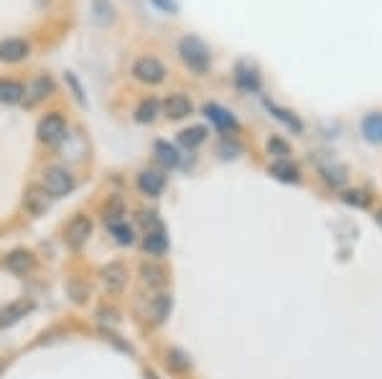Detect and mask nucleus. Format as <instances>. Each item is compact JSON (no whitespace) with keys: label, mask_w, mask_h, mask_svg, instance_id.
<instances>
[{"label":"nucleus","mask_w":382,"mask_h":379,"mask_svg":"<svg viewBox=\"0 0 382 379\" xmlns=\"http://www.w3.org/2000/svg\"><path fill=\"white\" fill-rule=\"evenodd\" d=\"M178 57H181V62H184L189 69L197 71V74H204V71L209 69V49H207V44L197 36H186L178 41Z\"/></svg>","instance_id":"nucleus-1"},{"label":"nucleus","mask_w":382,"mask_h":379,"mask_svg":"<svg viewBox=\"0 0 382 379\" xmlns=\"http://www.w3.org/2000/svg\"><path fill=\"white\" fill-rule=\"evenodd\" d=\"M44 189L51 194V199L66 196L74 191V176L62 165H49L44 171Z\"/></svg>","instance_id":"nucleus-2"},{"label":"nucleus","mask_w":382,"mask_h":379,"mask_svg":"<svg viewBox=\"0 0 382 379\" xmlns=\"http://www.w3.org/2000/svg\"><path fill=\"white\" fill-rule=\"evenodd\" d=\"M133 76L143 84H161L166 79V66L156 57H140L133 64Z\"/></svg>","instance_id":"nucleus-3"},{"label":"nucleus","mask_w":382,"mask_h":379,"mask_svg":"<svg viewBox=\"0 0 382 379\" xmlns=\"http://www.w3.org/2000/svg\"><path fill=\"white\" fill-rule=\"evenodd\" d=\"M36 135L41 143L54 146V143L64 140V135H66V122H64V117L59 112H51L46 117H41V122L36 127Z\"/></svg>","instance_id":"nucleus-4"},{"label":"nucleus","mask_w":382,"mask_h":379,"mask_svg":"<svg viewBox=\"0 0 382 379\" xmlns=\"http://www.w3.org/2000/svg\"><path fill=\"white\" fill-rule=\"evenodd\" d=\"M89 234H92V221H89V216L79 214L66 224V229H64V242H66L69 250H82V247L87 245Z\"/></svg>","instance_id":"nucleus-5"},{"label":"nucleus","mask_w":382,"mask_h":379,"mask_svg":"<svg viewBox=\"0 0 382 379\" xmlns=\"http://www.w3.org/2000/svg\"><path fill=\"white\" fill-rule=\"evenodd\" d=\"M51 206V194L44 189V186H28L23 194V209L31 216H41L46 214Z\"/></svg>","instance_id":"nucleus-6"},{"label":"nucleus","mask_w":382,"mask_h":379,"mask_svg":"<svg viewBox=\"0 0 382 379\" xmlns=\"http://www.w3.org/2000/svg\"><path fill=\"white\" fill-rule=\"evenodd\" d=\"M100 278H102V285H105V291L108 293H120L127 285V270L122 262H110L108 267H102L100 270Z\"/></svg>","instance_id":"nucleus-7"},{"label":"nucleus","mask_w":382,"mask_h":379,"mask_svg":"<svg viewBox=\"0 0 382 379\" xmlns=\"http://www.w3.org/2000/svg\"><path fill=\"white\" fill-rule=\"evenodd\" d=\"M33 308H36V305H33V301H28V298H21V301H13V303H8L6 308L0 310V329L18 323L21 318L28 316Z\"/></svg>","instance_id":"nucleus-8"},{"label":"nucleus","mask_w":382,"mask_h":379,"mask_svg":"<svg viewBox=\"0 0 382 379\" xmlns=\"http://www.w3.org/2000/svg\"><path fill=\"white\" fill-rule=\"evenodd\" d=\"M191 110H194V105H191L189 97L181 95V92L168 95L163 102V112H166V117H171V120H184V117L191 115Z\"/></svg>","instance_id":"nucleus-9"},{"label":"nucleus","mask_w":382,"mask_h":379,"mask_svg":"<svg viewBox=\"0 0 382 379\" xmlns=\"http://www.w3.org/2000/svg\"><path fill=\"white\" fill-rule=\"evenodd\" d=\"M28 44H25L23 38H6V41H0V62H8V64H16V62H23L28 57Z\"/></svg>","instance_id":"nucleus-10"},{"label":"nucleus","mask_w":382,"mask_h":379,"mask_svg":"<svg viewBox=\"0 0 382 379\" xmlns=\"http://www.w3.org/2000/svg\"><path fill=\"white\" fill-rule=\"evenodd\" d=\"M204 115H207L209 122H214L222 133H229V130L235 133L237 130V120L232 117V112H227V110L219 107V105H214V102H207V105H204Z\"/></svg>","instance_id":"nucleus-11"},{"label":"nucleus","mask_w":382,"mask_h":379,"mask_svg":"<svg viewBox=\"0 0 382 379\" xmlns=\"http://www.w3.org/2000/svg\"><path fill=\"white\" fill-rule=\"evenodd\" d=\"M54 92V82H51L49 76L46 74H41V76H36L28 87H25V105H38L41 100H46V97Z\"/></svg>","instance_id":"nucleus-12"},{"label":"nucleus","mask_w":382,"mask_h":379,"mask_svg":"<svg viewBox=\"0 0 382 379\" xmlns=\"http://www.w3.org/2000/svg\"><path fill=\"white\" fill-rule=\"evenodd\" d=\"M6 267L16 275H25V272H31L36 267V257L28 250H13L6 257Z\"/></svg>","instance_id":"nucleus-13"},{"label":"nucleus","mask_w":382,"mask_h":379,"mask_svg":"<svg viewBox=\"0 0 382 379\" xmlns=\"http://www.w3.org/2000/svg\"><path fill=\"white\" fill-rule=\"evenodd\" d=\"M163 186H166V176H161L158 171H151V168H146V171L138 173V189L143 191V194L158 196L161 191H163Z\"/></svg>","instance_id":"nucleus-14"},{"label":"nucleus","mask_w":382,"mask_h":379,"mask_svg":"<svg viewBox=\"0 0 382 379\" xmlns=\"http://www.w3.org/2000/svg\"><path fill=\"white\" fill-rule=\"evenodd\" d=\"M25 97V87L16 79H0V102L3 105H18Z\"/></svg>","instance_id":"nucleus-15"},{"label":"nucleus","mask_w":382,"mask_h":379,"mask_svg":"<svg viewBox=\"0 0 382 379\" xmlns=\"http://www.w3.org/2000/svg\"><path fill=\"white\" fill-rule=\"evenodd\" d=\"M270 176H275L278 181H283V184H299V168L291 163V161H275L273 165H270Z\"/></svg>","instance_id":"nucleus-16"},{"label":"nucleus","mask_w":382,"mask_h":379,"mask_svg":"<svg viewBox=\"0 0 382 379\" xmlns=\"http://www.w3.org/2000/svg\"><path fill=\"white\" fill-rule=\"evenodd\" d=\"M153 151H156V158H158L161 165H166V168H176L178 165V151L171 146V143L158 140V143L153 146Z\"/></svg>","instance_id":"nucleus-17"},{"label":"nucleus","mask_w":382,"mask_h":379,"mask_svg":"<svg viewBox=\"0 0 382 379\" xmlns=\"http://www.w3.org/2000/svg\"><path fill=\"white\" fill-rule=\"evenodd\" d=\"M362 133L372 143H382V112H372L362 120Z\"/></svg>","instance_id":"nucleus-18"},{"label":"nucleus","mask_w":382,"mask_h":379,"mask_svg":"<svg viewBox=\"0 0 382 379\" xmlns=\"http://www.w3.org/2000/svg\"><path fill=\"white\" fill-rule=\"evenodd\" d=\"M235 82L240 84L242 89L255 92V89L260 87V76H257V71H255L253 66H245V64H240V66H237V74H235Z\"/></svg>","instance_id":"nucleus-19"},{"label":"nucleus","mask_w":382,"mask_h":379,"mask_svg":"<svg viewBox=\"0 0 382 379\" xmlns=\"http://www.w3.org/2000/svg\"><path fill=\"white\" fill-rule=\"evenodd\" d=\"M143 247H146L151 255H163L168 250V237H166L163 229H156V232H146V240H143Z\"/></svg>","instance_id":"nucleus-20"},{"label":"nucleus","mask_w":382,"mask_h":379,"mask_svg":"<svg viewBox=\"0 0 382 379\" xmlns=\"http://www.w3.org/2000/svg\"><path fill=\"white\" fill-rule=\"evenodd\" d=\"M171 313V296H156L151 301V318L153 323H163Z\"/></svg>","instance_id":"nucleus-21"},{"label":"nucleus","mask_w":382,"mask_h":379,"mask_svg":"<svg viewBox=\"0 0 382 379\" xmlns=\"http://www.w3.org/2000/svg\"><path fill=\"white\" fill-rule=\"evenodd\" d=\"M158 110H161L158 100L148 97V100L140 102L138 110H135V120H138L140 125H146V122H153V120H156V115H158Z\"/></svg>","instance_id":"nucleus-22"},{"label":"nucleus","mask_w":382,"mask_h":379,"mask_svg":"<svg viewBox=\"0 0 382 379\" xmlns=\"http://www.w3.org/2000/svg\"><path fill=\"white\" fill-rule=\"evenodd\" d=\"M140 275H143V280H146L148 285H153V288H158V285L166 283V270L161 265H156V262L140 265Z\"/></svg>","instance_id":"nucleus-23"},{"label":"nucleus","mask_w":382,"mask_h":379,"mask_svg":"<svg viewBox=\"0 0 382 379\" xmlns=\"http://www.w3.org/2000/svg\"><path fill=\"white\" fill-rule=\"evenodd\" d=\"M178 140H181V146L189 148V151H194V148H199L207 140V130L204 127H189V130H184V133L178 135Z\"/></svg>","instance_id":"nucleus-24"},{"label":"nucleus","mask_w":382,"mask_h":379,"mask_svg":"<svg viewBox=\"0 0 382 379\" xmlns=\"http://www.w3.org/2000/svg\"><path fill=\"white\" fill-rule=\"evenodd\" d=\"M110 232H112L115 242L117 245H133V229L127 227L125 221H115V224H110Z\"/></svg>","instance_id":"nucleus-25"},{"label":"nucleus","mask_w":382,"mask_h":379,"mask_svg":"<svg viewBox=\"0 0 382 379\" xmlns=\"http://www.w3.org/2000/svg\"><path fill=\"white\" fill-rule=\"evenodd\" d=\"M265 107L270 110V112H275V117H278V120H283L286 125H291L293 130H296V133L301 130V122L296 120V117H293V112H288V110H280L278 105H273L270 100H265Z\"/></svg>","instance_id":"nucleus-26"},{"label":"nucleus","mask_w":382,"mask_h":379,"mask_svg":"<svg viewBox=\"0 0 382 379\" xmlns=\"http://www.w3.org/2000/svg\"><path fill=\"white\" fill-rule=\"evenodd\" d=\"M120 216H122V202L120 199H112L108 204V209H105V221L115 224V221H120Z\"/></svg>","instance_id":"nucleus-27"},{"label":"nucleus","mask_w":382,"mask_h":379,"mask_svg":"<svg viewBox=\"0 0 382 379\" xmlns=\"http://www.w3.org/2000/svg\"><path fill=\"white\" fill-rule=\"evenodd\" d=\"M95 13L102 23H105V21H112V6H110L108 0H95Z\"/></svg>","instance_id":"nucleus-28"},{"label":"nucleus","mask_w":382,"mask_h":379,"mask_svg":"<svg viewBox=\"0 0 382 379\" xmlns=\"http://www.w3.org/2000/svg\"><path fill=\"white\" fill-rule=\"evenodd\" d=\"M66 82H69V87H71V92H74V97H76V102H87V97H84V89H82V84H79V79H76L74 74H71V71H66Z\"/></svg>","instance_id":"nucleus-29"},{"label":"nucleus","mask_w":382,"mask_h":379,"mask_svg":"<svg viewBox=\"0 0 382 379\" xmlns=\"http://www.w3.org/2000/svg\"><path fill=\"white\" fill-rule=\"evenodd\" d=\"M168 364H171L173 369H189V359H186L178 349H171V351H168Z\"/></svg>","instance_id":"nucleus-30"},{"label":"nucleus","mask_w":382,"mask_h":379,"mask_svg":"<svg viewBox=\"0 0 382 379\" xmlns=\"http://www.w3.org/2000/svg\"><path fill=\"white\" fill-rule=\"evenodd\" d=\"M140 221H143V227H146V232H156V229H163V224H161L158 219H156V214H146V211H143V214H140Z\"/></svg>","instance_id":"nucleus-31"},{"label":"nucleus","mask_w":382,"mask_h":379,"mask_svg":"<svg viewBox=\"0 0 382 379\" xmlns=\"http://www.w3.org/2000/svg\"><path fill=\"white\" fill-rule=\"evenodd\" d=\"M267 151L273 153V156H288V153H291L286 143H283V140H278V138H273L270 143H267Z\"/></svg>","instance_id":"nucleus-32"},{"label":"nucleus","mask_w":382,"mask_h":379,"mask_svg":"<svg viewBox=\"0 0 382 379\" xmlns=\"http://www.w3.org/2000/svg\"><path fill=\"white\" fill-rule=\"evenodd\" d=\"M156 6L161 8V11H166V13H176L178 11V6L173 3V0H153Z\"/></svg>","instance_id":"nucleus-33"},{"label":"nucleus","mask_w":382,"mask_h":379,"mask_svg":"<svg viewBox=\"0 0 382 379\" xmlns=\"http://www.w3.org/2000/svg\"><path fill=\"white\" fill-rule=\"evenodd\" d=\"M240 151H242V148L237 146V143H227V140L219 146V153H240Z\"/></svg>","instance_id":"nucleus-34"},{"label":"nucleus","mask_w":382,"mask_h":379,"mask_svg":"<svg viewBox=\"0 0 382 379\" xmlns=\"http://www.w3.org/2000/svg\"><path fill=\"white\" fill-rule=\"evenodd\" d=\"M146 379H158V377H156L153 372H146Z\"/></svg>","instance_id":"nucleus-35"},{"label":"nucleus","mask_w":382,"mask_h":379,"mask_svg":"<svg viewBox=\"0 0 382 379\" xmlns=\"http://www.w3.org/2000/svg\"><path fill=\"white\" fill-rule=\"evenodd\" d=\"M377 221H380V227H382V211H377Z\"/></svg>","instance_id":"nucleus-36"},{"label":"nucleus","mask_w":382,"mask_h":379,"mask_svg":"<svg viewBox=\"0 0 382 379\" xmlns=\"http://www.w3.org/2000/svg\"><path fill=\"white\" fill-rule=\"evenodd\" d=\"M3 369H6V367H3V361H0V374H3Z\"/></svg>","instance_id":"nucleus-37"}]
</instances>
